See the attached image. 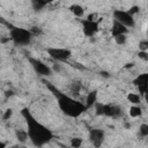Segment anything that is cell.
<instances>
[{
	"instance_id": "7402d4cb",
	"label": "cell",
	"mask_w": 148,
	"mask_h": 148,
	"mask_svg": "<svg viewBox=\"0 0 148 148\" xmlns=\"http://www.w3.org/2000/svg\"><path fill=\"white\" fill-rule=\"evenodd\" d=\"M147 46H148V42H147V40L140 43V49H141L142 51H146V50H147Z\"/></svg>"
},
{
	"instance_id": "8fae6325",
	"label": "cell",
	"mask_w": 148,
	"mask_h": 148,
	"mask_svg": "<svg viewBox=\"0 0 148 148\" xmlns=\"http://www.w3.org/2000/svg\"><path fill=\"white\" fill-rule=\"evenodd\" d=\"M124 32H126V28L123 24H120L119 22L114 21L113 27H112V34H113V36L116 37V36H119V35H124Z\"/></svg>"
},
{
	"instance_id": "3957f363",
	"label": "cell",
	"mask_w": 148,
	"mask_h": 148,
	"mask_svg": "<svg viewBox=\"0 0 148 148\" xmlns=\"http://www.w3.org/2000/svg\"><path fill=\"white\" fill-rule=\"evenodd\" d=\"M10 36H12V39L18 44V45H25L30 42V36L31 34L24 29H21V28H12V32H10Z\"/></svg>"
},
{
	"instance_id": "8992f818",
	"label": "cell",
	"mask_w": 148,
	"mask_h": 148,
	"mask_svg": "<svg viewBox=\"0 0 148 148\" xmlns=\"http://www.w3.org/2000/svg\"><path fill=\"white\" fill-rule=\"evenodd\" d=\"M47 52L53 59L60 60V61H64V60L68 59L69 56H71V52L68 50H65V49H49Z\"/></svg>"
},
{
	"instance_id": "9c48e42d",
	"label": "cell",
	"mask_w": 148,
	"mask_h": 148,
	"mask_svg": "<svg viewBox=\"0 0 148 148\" xmlns=\"http://www.w3.org/2000/svg\"><path fill=\"white\" fill-rule=\"evenodd\" d=\"M83 30H84V34L87 36H92L97 31V23L87 20L83 22Z\"/></svg>"
},
{
	"instance_id": "30bf717a",
	"label": "cell",
	"mask_w": 148,
	"mask_h": 148,
	"mask_svg": "<svg viewBox=\"0 0 148 148\" xmlns=\"http://www.w3.org/2000/svg\"><path fill=\"white\" fill-rule=\"evenodd\" d=\"M135 82H136V84L139 86V89H140L141 94H146L147 83H148V75H147V74L139 75V77H138V80H136Z\"/></svg>"
},
{
	"instance_id": "ac0fdd59",
	"label": "cell",
	"mask_w": 148,
	"mask_h": 148,
	"mask_svg": "<svg viewBox=\"0 0 148 148\" xmlns=\"http://www.w3.org/2000/svg\"><path fill=\"white\" fill-rule=\"evenodd\" d=\"M140 133L142 136H147L148 135V126L146 124H143L141 127H140Z\"/></svg>"
},
{
	"instance_id": "7a4b0ae2",
	"label": "cell",
	"mask_w": 148,
	"mask_h": 148,
	"mask_svg": "<svg viewBox=\"0 0 148 148\" xmlns=\"http://www.w3.org/2000/svg\"><path fill=\"white\" fill-rule=\"evenodd\" d=\"M46 83H47L49 88L53 91V94L56 96H58L59 105H60L62 111H65L69 116H79L80 113L83 112V110L86 109L84 105H82L81 103H79V102H76V101H74V99H72V98H69V97H67V96H65L62 94H59V91L53 86L49 84V82H46Z\"/></svg>"
},
{
	"instance_id": "ffe728a7",
	"label": "cell",
	"mask_w": 148,
	"mask_h": 148,
	"mask_svg": "<svg viewBox=\"0 0 148 148\" xmlns=\"http://www.w3.org/2000/svg\"><path fill=\"white\" fill-rule=\"evenodd\" d=\"M125 36L124 35H119V36H116V42L118 43V44H123L124 42H125Z\"/></svg>"
},
{
	"instance_id": "44dd1931",
	"label": "cell",
	"mask_w": 148,
	"mask_h": 148,
	"mask_svg": "<svg viewBox=\"0 0 148 148\" xmlns=\"http://www.w3.org/2000/svg\"><path fill=\"white\" fill-rule=\"evenodd\" d=\"M12 113H13V111H12L10 109H8V110H6V112H5V116H3V119H5V120H7L8 118H10V116H12Z\"/></svg>"
},
{
	"instance_id": "603a6c76",
	"label": "cell",
	"mask_w": 148,
	"mask_h": 148,
	"mask_svg": "<svg viewBox=\"0 0 148 148\" xmlns=\"http://www.w3.org/2000/svg\"><path fill=\"white\" fill-rule=\"evenodd\" d=\"M139 57L142 58V59H145V60H147V54H146V52H141V53L139 54Z\"/></svg>"
},
{
	"instance_id": "ba28073f",
	"label": "cell",
	"mask_w": 148,
	"mask_h": 148,
	"mask_svg": "<svg viewBox=\"0 0 148 148\" xmlns=\"http://www.w3.org/2000/svg\"><path fill=\"white\" fill-rule=\"evenodd\" d=\"M103 138H104V132L102 130H91L90 132V140L94 143L95 147H99L103 142Z\"/></svg>"
},
{
	"instance_id": "9a60e30c",
	"label": "cell",
	"mask_w": 148,
	"mask_h": 148,
	"mask_svg": "<svg viewBox=\"0 0 148 148\" xmlns=\"http://www.w3.org/2000/svg\"><path fill=\"white\" fill-rule=\"evenodd\" d=\"M17 138H18V141L21 142H24L27 139H28V133L25 131H17Z\"/></svg>"
},
{
	"instance_id": "4fadbf2b",
	"label": "cell",
	"mask_w": 148,
	"mask_h": 148,
	"mask_svg": "<svg viewBox=\"0 0 148 148\" xmlns=\"http://www.w3.org/2000/svg\"><path fill=\"white\" fill-rule=\"evenodd\" d=\"M95 101H96V92L94 91V92H90L87 97V106L92 105L95 103Z\"/></svg>"
},
{
	"instance_id": "7c38bea8",
	"label": "cell",
	"mask_w": 148,
	"mask_h": 148,
	"mask_svg": "<svg viewBox=\"0 0 148 148\" xmlns=\"http://www.w3.org/2000/svg\"><path fill=\"white\" fill-rule=\"evenodd\" d=\"M71 10L74 13V15H76V16H82L83 15V8L81 7V6H79V5H73L72 7H71Z\"/></svg>"
},
{
	"instance_id": "2e32d148",
	"label": "cell",
	"mask_w": 148,
	"mask_h": 148,
	"mask_svg": "<svg viewBox=\"0 0 148 148\" xmlns=\"http://www.w3.org/2000/svg\"><path fill=\"white\" fill-rule=\"evenodd\" d=\"M130 114L132 117H138L141 114V109L139 106H132L131 108V111H130Z\"/></svg>"
},
{
	"instance_id": "277c9868",
	"label": "cell",
	"mask_w": 148,
	"mask_h": 148,
	"mask_svg": "<svg viewBox=\"0 0 148 148\" xmlns=\"http://www.w3.org/2000/svg\"><path fill=\"white\" fill-rule=\"evenodd\" d=\"M96 113L109 116V117H118L121 114V110L118 106L113 105H103V104H96Z\"/></svg>"
},
{
	"instance_id": "6da1fadb",
	"label": "cell",
	"mask_w": 148,
	"mask_h": 148,
	"mask_svg": "<svg viewBox=\"0 0 148 148\" xmlns=\"http://www.w3.org/2000/svg\"><path fill=\"white\" fill-rule=\"evenodd\" d=\"M23 114H24L27 123H28V126H29L28 135L30 136L32 142L36 146H42V145L46 143L47 141H50V139L52 136L51 132L49 130H46L44 126H42L40 124H38L37 120H35L27 110L23 111Z\"/></svg>"
},
{
	"instance_id": "5bb4252c",
	"label": "cell",
	"mask_w": 148,
	"mask_h": 148,
	"mask_svg": "<svg viewBox=\"0 0 148 148\" xmlns=\"http://www.w3.org/2000/svg\"><path fill=\"white\" fill-rule=\"evenodd\" d=\"M128 101L133 104H138V103H140V96L136 95V94H130L128 95Z\"/></svg>"
},
{
	"instance_id": "cb8c5ba5",
	"label": "cell",
	"mask_w": 148,
	"mask_h": 148,
	"mask_svg": "<svg viewBox=\"0 0 148 148\" xmlns=\"http://www.w3.org/2000/svg\"><path fill=\"white\" fill-rule=\"evenodd\" d=\"M0 23H2V24H5V25H9V24L7 23V21H6V20H3L1 16H0Z\"/></svg>"
},
{
	"instance_id": "52a82bcc",
	"label": "cell",
	"mask_w": 148,
	"mask_h": 148,
	"mask_svg": "<svg viewBox=\"0 0 148 148\" xmlns=\"http://www.w3.org/2000/svg\"><path fill=\"white\" fill-rule=\"evenodd\" d=\"M29 60H30L31 65L34 66L35 71H36L38 74H40V75H50V74H51V69H50V67H49L47 65H45L44 62H42L40 60L32 59V58H30Z\"/></svg>"
},
{
	"instance_id": "5b68a950",
	"label": "cell",
	"mask_w": 148,
	"mask_h": 148,
	"mask_svg": "<svg viewBox=\"0 0 148 148\" xmlns=\"http://www.w3.org/2000/svg\"><path fill=\"white\" fill-rule=\"evenodd\" d=\"M114 18H116L117 22H119L124 27H133V24H134V21L132 18V15H130L128 12L116 10L114 12Z\"/></svg>"
},
{
	"instance_id": "d6986e66",
	"label": "cell",
	"mask_w": 148,
	"mask_h": 148,
	"mask_svg": "<svg viewBox=\"0 0 148 148\" xmlns=\"http://www.w3.org/2000/svg\"><path fill=\"white\" fill-rule=\"evenodd\" d=\"M81 143H82V140L79 139V138H75V139L72 140V146H73L74 148H79V147L81 146Z\"/></svg>"
},
{
	"instance_id": "d4e9b609",
	"label": "cell",
	"mask_w": 148,
	"mask_h": 148,
	"mask_svg": "<svg viewBox=\"0 0 148 148\" xmlns=\"http://www.w3.org/2000/svg\"><path fill=\"white\" fill-rule=\"evenodd\" d=\"M0 148H3V145H2L1 142H0Z\"/></svg>"
},
{
	"instance_id": "e0dca14e",
	"label": "cell",
	"mask_w": 148,
	"mask_h": 148,
	"mask_svg": "<svg viewBox=\"0 0 148 148\" xmlns=\"http://www.w3.org/2000/svg\"><path fill=\"white\" fill-rule=\"evenodd\" d=\"M46 5V2L45 1H39V0H37V1H34V7L36 8V9H42L44 6Z\"/></svg>"
}]
</instances>
